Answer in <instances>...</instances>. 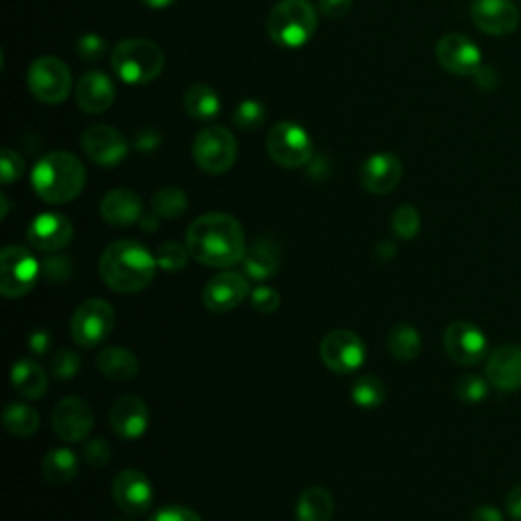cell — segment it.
I'll use <instances>...</instances> for the list:
<instances>
[{
	"label": "cell",
	"instance_id": "obj_1",
	"mask_svg": "<svg viewBox=\"0 0 521 521\" xmlns=\"http://www.w3.org/2000/svg\"><path fill=\"white\" fill-rule=\"evenodd\" d=\"M186 247L202 265L216 269L235 267L247 253L245 230L230 214L208 212L190 224Z\"/></svg>",
	"mask_w": 521,
	"mask_h": 521
},
{
	"label": "cell",
	"instance_id": "obj_2",
	"mask_svg": "<svg viewBox=\"0 0 521 521\" xmlns=\"http://www.w3.org/2000/svg\"><path fill=\"white\" fill-rule=\"evenodd\" d=\"M155 257L137 241H117L104 249L98 261L102 281L119 294H137L145 289L157 271Z\"/></svg>",
	"mask_w": 521,
	"mask_h": 521
},
{
	"label": "cell",
	"instance_id": "obj_3",
	"mask_svg": "<svg viewBox=\"0 0 521 521\" xmlns=\"http://www.w3.org/2000/svg\"><path fill=\"white\" fill-rule=\"evenodd\" d=\"M31 186L47 204H68L82 194L86 186V169L76 155L53 151L41 157L33 167Z\"/></svg>",
	"mask_w": 521,
	"mask_h": 521
},
{
	"label": "cell",
	"instance_id": "obj_4",
	"mask_svg": "<svg viewBox=\"0 0 521 521\" xmlns=\"http://www.w3.org/2000/svg\"><path fill=\"white\" fill-rule=\"evenodd\" d=\"M110 64L121 82L145 86L161 76L165 53L151 39H125L112 49Z\"/></svg>",
	"mask_w": 521,
	"mask_h": 521
},
{
	"label": "cell",
	"instance_id": "obj_5",
	"mask_svg": "<svg viewBox=\"0 0 521 521\" xmlns=\"http://www.w3.org/2000/svg\"><path fill=\"white\" fill-rule=\"evenodd\" d=\"M318 29V11L310 0H281L267 17V33L283 49L304 47Z\"/></svg>",
	"mask_w": 521,
	"mask_h": 521
},
{
	"label": "cell",
	"instance_id": "obj_6",
	"mask_svg": "<svg viewBox=\"0 0 521 521\" xmlns=\"http://www.w3.org/2000/svg\"><path fill=\"white\" fill-rule=\"evenodd\" d=\"M41 277V263L25 247H5L0 253V294L9 300L25 298Z\"/></svg>",
	"mask_w": 521,
	"mask_h": 521
},
{
	"label": "cell",
	"instance_id": "obj_7",
	"mask_svg": "<svg viewBox=\"0 0 521 521\" xmlns=\"http://www.w3.org/2000/svg\"><path fill=\"white\" fill-rule=\"evenodd\" d=\"M27 86L43 104H62L72 90V72L60 57L43 55L29 66Z\"/></svg>",
	"mask_w": 521,
	"mask_h": 521
},
{
	"label": "cell",
	"instance_id": "obj_8",
	"mask_svg": "<svg viewBox=\"0 0 521 521\" xmlns=\"http://www.w3.org/2000/svg\"><path fill=\"white\" fill-rule=\"evenodd\" d=\"M192 153L202 171L220 176V173H226L235 165L239 147L235 135L224 127H206L196 135Z\"/></svg>",
	"mask_w": 521,
	"mask_h": 521
},
{
	"label": "cell",
	"instance_id": "obj_9",
	"mask_svg": "<svg viewBox=\"0 0 521 521\" xmlns=\"http://www.w3.org/2000/svg\"><path fill=\"white\" fill-rule=\"evenodd\" d=\"M267 151L277 165L296 169L310 163L314 147H312V137L304 127L292 121H283L269 131Z\"/></svg>",
	"mask_w": 521,
	"mask_h": 521
},
{
	"label": "cell",
	"instance_id": "obj_10",
	"mask_svg": "<svg viewBox=\"0 0 521 521\" xmlns=\"http://www.w3.org/2000/svg\"><path fill=\"white\" fill-rule=\"evenodd\" d=\"M114 328V308L106 300H86L72 316V338L82 349H94L104 342Z\"/></svg>",
	"mask_w": 521,
	"mask_h": 521
},
{
	"label": "cell",
	"instance_id": "obj_11",
	"mask_svg": "<svg viewBox=\"0 0 521 521\" xmlns=\"http://www.w3.org/2000/svg\"><path fill=\"white\" fill-rule=\"evenodd\" d=\"M322 363L338 375H351L367 359L365 342L351 330H332L320 342Z\"/></svg>",
	"mask_w": 521,
	"mask_h": 521
},
{
	"label": "cell",
	"instance_id": "obj_12",
	"mask_svg": "<svg viewBox=\"0 0 521 521\" xmlns=\"http://www.w3.org/2000/svg\"><path fill=\"white\" fill-rule=\"evenodd\" d=\"M446 355L462 367L479 365L489 351V342L485 332L471 322H454L444 332Z\"/></svg>",
	"mask_w": 521,
	"mask_h": 521
},
{
	"label": "cell",
	"instance_id": "obj_13",
	"mask_svg": "<svg viewBox=\"0 0 521 521\" xmlns=\"http://www.w3.org/2000/svg\"><path fill=\"white\" fill-rule=\"evenodd\" d=\"M436 60L454 76H475L483 68L479 45L460 33H448L436 43Z\"/></svg>",
	"mask_w": 521,
	"mask_h": 521
},
{
	"label": "cell",
	"instance_id": "obj_14",
	"mask_svg": "<svg viewBox=\"0 0 521 521\" xmlns=\"http://www.w3.org/2000/svg\"><path fill=\"white\" fill-rule=\"evenodd\" d=\"M249 279L243 273L224 269L208 279L202 292L204 306L214 314H224L239 308L249 296Z\"/></svg>",
	"mask_w": 521,
	"mask_h": 521
},
{
	"label": "cell",
	"instance_id": "obj_15",
	"mask_svg": "<svg viewBox=\"0 0 521 521\" xmlns=\"http://www.w3.org/2000/svg\"><path fill=\"white\" fill-rule=\"evenodd\" d=\"M94 426V412L88 401L80 397H64L55 403L51 412V428L64 442L84 440Z\"/></svg>",
	"mask_w": 521,
	"mask_h": 521
},
{
	"label": "cell",
	"instance_id": "obj_16",
	"mask_svg": "<svg viewBox=\"0 0 521 521\" xmlns=\"http://www.w3.org/2000/svg\"><path fill=\"white\" fill-rule=\"evenodd\" d=\"M74 226L68 216L60 212H43L27 226V241L41 253H57L70 245Z\"/></svg>",
	"mask_w": 521,
	"mask_h": 521
},
{
	"label": "cell",
	"instance_id": "obj_17",
	"mask_svg": "<svg viewBox=\"0 0 521 521\" xmlns=\"http://www.w3.org/2000/svg\"><path fill=\"white\" fill-rule=\"evenodd\" d=\"M82 149L90 161L102 167H117L129 155V141L119 129L96 125L84 131Z\"/></svg>",
	"mask_w": 521,
	"mask_h": 521
},
{
	"label": "cell",
	"instance_id": "obj_18",
	"mask_svg": "<svg viewBox=\"0 0 521 521\" xmlns=\"http://www.w3.org/2000/svg\"><path fill=\"white\" fill-rule=\"evenodd\" d=\"M112 499L121 511L129 515H143L151 507L153 489L143 473L125 469L112 481Z\"/></svg>",
	"mask_w": 521,
	"mask_h": 521
},
{
	"label": "cell",
	"instance_id": "obj_19",
	"mask_svg": "<svg viewBox=\"0 0 521 521\" xmlns=\"http://www.w3.org/2000/svg\"><path fill=\"white\" fill-rule=\"evenodd\" d=\"M475 27L487 35H511L519 25V11L513 0H475L471 7Z\"/></svg>",
	"mask_w": 521,
	"mask_h": 521
},
{
	"label": "cell",
	"instance_id": "obj_20",
	"mask_svg": "<svg viewBox=\"0 0 521 521\" xmlns=\"http://www.w3.org/2000/svg\"><path fill=\"white\" fill-rule=\"evenodd\" d=\"M403 176L401 159L393 153H375L361 167V186L375 196L389 194L397 188Z\"/></svg>",
	"mask_w": 521,
	"mask_h": 521
},
{
	"label": "cell",
	"instance_id": "obj_21",
	"mask_svg": "<svg viewBox=\"0 0 521 521\" xmlns=\"http://www.w3.org/2000/svg\"><path fill=\"white\" fill-rule=\"evenodd\" d=\"M110 426L123 440H137L149 428V408L137 395H123L112 405Z\"/></svg>",
	"mask_w": 521,
	"mask_h": 521
},
{
	"label": "cell",
	"instance_id": "obj_22",
	"mask_svg": "<svg viewBox=\"0 0 521 521\" xmlns=\"http://www.w3.org/2000/svg\"><path fill=\"white\" fill-rule=\"evenodd\" d=\"M485 375L489 383L499 391L521 389V346L505 344L499 346L487 359Z\"/></svg>",
	"mask_w": 521,
	"mask_h": 521
},
{
	"label": "cell",
	"instance_id": "obj_23",
	"mask_svg": "<svg viewBox=\"0 0 521 521\" xmlns=\"http://www.w3.org/2000/svg\"><path fill=\"white\" fill-rule=\"evenodd\" d=\"M114 90L112 80L104 72H86L76 84V102L88 114H102L114 104Z\"/></svg>",
	"mask_w": 521,
	"mask_h": 521
},
{
	"label": "cell",
	"instance_id": "obj_24",
	"mask_svg": "<svg viewBox=\"0 0 521 521\" xmlns=\"http://www.w3.org/2000/svg\"><path fill=\"white\" fill-rule=\"evenodd\" d=\"M100 216L110 226H131L143 218V200L125 188L112 190L100 202Z\"/></svg>",
	"mask_w": 521,
	"mask_h": 521
},
{
	"label": "cell",
	"instance_id": "obj_25",
	"mask_svg": "<svg viewBox=\"0 0 521 521\" xmlns=\"http://www.w3.org/2000/svg\"><path fill=\"white\" fill-rule=\"evenodd\" d=\"M243 265H245V273L251 279L265 281V279L273 277L277 273V267H279V251H277L275 241H271L267 237L257 239L247 249Z\"/></svg>",
	"mask_w": 521,
	"mask_h": 521
},
{
	"label": "cell",
	"instance_id": "obj_26",
	"mask_svg": "<svg viewBox=\"0 0 521 521\" xmlns=\"http://www.w3.org/2000/svg\"><path fill=\"white\" fill-rule=\"evenodd\" d=\"M96 367L110 381H129L139 373L137 357L125 346H108L100 351Z\"/></svg>",
	"mask_w": 521,
	"mask_h": 521
},
{
	"label": "cell",
	"instance_id": "obj_27",
	"mask_svg": "<svg viewBox=\"0 0 521 521\" xmlns=\"http://www.w3.org/2000/svg\"><path fill=\"white\" fill-rule=\"evenodd\" d=\"M11 383L23 399H41L47 393V373L37 363L23 359L13 365Z\"/></svg>",
	"mask_w": 521,
	"mask_h": 521
},
{
	"label": "cell",
	"instance_id": "obj_28",
	"mask_svg": "<svg viewBox=\"0 0 521 521\" xmlns=\"http://www.w3.org/2000/svg\"><path fill=\"white\" fill-rule=\"evenodd\" d=\"M184 108H186L190 117L196 119V121H212L220 114L222 102H220V96L214 88L198 82V84H192L186 90Z\"/></svg>",
	"mask_w": 521,
	"mask_h": 521
},
{
	"label": "cell",
	"instance_id": "obj_29",
	"mask_svg": "<svg viewBox=\"0 0 521 521\" xmlns=\"http://www.w3.org/2000/svg\"><path fill=\"white\" fill-rule=\"evenodd\" d=\"M78 475V456L70 448H53L43 458V477L53 485H66Z\"/></svg>",
	"mask_w": 521,
	"mask_h": 521
},
{
	"label": "cell",
	"instance_id": "obj_30",
	"mask_svg": "<svg viewBox=\"0 0 521 521\" xmlns=\"http://www.w3.org/2000/svg\"><path fill=\"white\" fill-rule=\"evenodd\" d=\"M334 513V499L324 487L306 489L296 505L298 521H330Z\"/></svg>",
	"mask_w": 521,
	"mask_h": 521
},
{
	"label": "cell",
	"instance_id": "obj_31",
	"mask_svg": "<svg viewBox=\"0 0 521 521\" xmlns=\"http://www.w3.org/2000/svg\"><path fill=\"white\" fill-rule=\"evenodd\" d=\"M387 349L401 363L414 361L422 353V336L414 326L399 324L387 336Z\"/></svg>",
	"mask_w": 521,
	"mask_h": 521
},
{
	"label": "cell",
	"instance_id": "obj_32",
	"mask_svg": "<svg viewBox=\"0 0 521 521\" xmlns=\"http://www.w3.org/2000/svg\"><path fill=\"white\" fill-rule=\"evenodd\" d=\"M5 428L19 438H29L39 430V414L27 403H11L3 414Z\"/></svg>",
	"mask_w": 521,
	"mask_h": 521
},
{
	"label": "cell",
	"instance_id": "obj_33",
	"mask_svg": "<svg viewBox=\"0 0 521 521\" xmlns=\"http://www.w3.org/2000/svg\"><path fill=\"white\" fill-rule=\"evenodd\" d=\"M151 210L163 220H176L186 214L188 210V194L182 188H161L151 198Z\"/></svg>",
	"mask_w": 521,
	"mask_h": 521
},
{
	"label": "cell",
	"instance_id": "obj_34",
	"mask_svg": "<svg viewBox=\"0 0 521 521\" xmlns=\"http://www.w3.org/2000/svg\"><path fill=\"white\" fill-rule=\"evenodd\" d=\"M385 395H387V389H385L383 381L373 375L361 377L359 381H355V385L351 389L353 401L359 405V408H365V410L379 408V405L385 401Z\"/></svg>",
	"mask_w": 521,
	"mask_h": 521
},
{
	"label": "cell",
	"instance_id": "obj_35",
	"mask_svg": "<svg viewBox=\"0 0 521 521\" xmlns=\"http://www.w3.org/2000/svg\"><path fill=\"white\" fill-rule=\"evenodd\" d=\"M393 233L403 239V241H412L418 237L420 228H422V218L420 212L412 206V204H401L395 212H393Z\"/></svg>",
	"mask_w": 521,
	"mask_h": 521
},
{
	"label": "cell",
	"instance_id": "obj_36",
	"mask_svg": "<svg viewBox=\"0 0 521 521\" xmlns=\"http://www.w3.org/2000/svg\"><path fill=\"white\" fill-rule=\"evenodd\" d=\"M190 251L188 247L180 245V243H163L159 249H157V255H155V261H157V267L167 271V273H178L182 269H186L188 261H190Z\"/></svg>",
	"mask_w": 521,
	"mask_h": 521
},
{
	"label": "cell",
	"instance_id": "obj_37",
	"mask_svg": "<svg viewBox=\"0 0 521 521\" xmlns=\"http://www.w3.org/2000/svg\"><path fill=\"white\" fill-rule=\"evenodd\" d=\"M233 123L241 131L259 129L265 123V104L259 100H243L233 112Z\"/></svg>",
	"mask_w": 521,
	"mask_h": 521
},
{
	"label": "cell",
	"instance_id": "obj_38",
	"mask_svg": "<svg viewBox=\"0 0 521 521\" xmlns=\"http://www.w3.org/2000/svg\"><path fill=\"white\" fill-rule=\"evenodd\" d=\"M489 379L479 375H462L456 381L454 393L462 403H481L489 397Z\"/></svg>",
	"mask_w": 521,
	"mask_h": 521
},
{
	"label": "cell",
	"instance_id": "obj_39",
	"mask_svg": "<svg viewBox=\"0 0 521 521\" xmlns=\"http://www.w3.org/2000/svg\"><path fill=\"white\" fill-rule=\"evenodd\" d=\"M74 275V263L68 255H49L43 263H41V279L53 283V285H62L68 283Z\"/></svg>",
	"mask_w": 521,
	"mask_h": 521
},
{
	"label": "cell",
	"instance_id": "obj_40",
	"mask_svg": "<svg viewBox=\"0 0 521 521\" xmlns=\"http://www.w3.org/2000/svg\"><path fill=\"white\" fill-rule=\"evenodd\" d=\"M49 371L55 379H72L80 371V355L72 349L57 351L49 361Z\"/></svg>",
	"mask_w": 521,
	"mask_h": 521
},
{
	"label": "cell",
	"instance_id": "obj_41",
	"mask_svg": "<svg viewBox=\"0 0 521 521\" xmlns=\"http://www.w3.org/2000/svg\"><path fill=\"white\" fill-rule=\"evenodd\" d=\"M25 171V161L23 157L13 151L11 147H5L3 153H0V176H3V184L9 186L17 180H21Z\"/></svg>",
	"mask_w": 521,
	"mask_h": 521
},
{
	"label": "cell",
	"instance_id": "obj_42",
	"mask_svg": "<svg viewBox=\"0 0 521 521\" xmlns=\"http://www.w3.org/2000/svg\"><path fill=\"white\" fill-rule=\"evenodd\" d=\"M76 49H78V57L88 64H94L98 62L100 57H104L108 45H106V39L96 35V33H86L78 39L76 43Z\"/></svg>",
	"mask_w": 521,
	"mask_h": 521
},
{
	"label": "cell",
	"instance_id": "obj_43",
	"mask_svg": "<svg viewBox=\"0 0 521 521\" xmlns=\"http://www.w3.org/2000/svg\"><path fill=\"white\" fill-rule=\"evenodd\" d=\"M82 456L86 460V465H90L94 469H102L110 462L112 450H110V444L104 438H94V440L84 444Z\"/></svg>",
	"mask_w": 521,
	"mask_h": 521
},
{
	"label": "cell",
	"instance_id": "obj_44",
	"mask_svg": "<svg viewBox=\"0 0 521 521\" xmlns=\"http://www.w3.org/2000/svg\"><path fill=\"white\" fill-rule=\"evenodd\" d=\"M279 294L269 285H259L251 292V306L261 314H273L279 308Z\"/></svg>",
	"mask_w": 521,
	"mask_h": 521
},
{
	"label": "cell",
	"instance_id": "obj_45",
	"mask_svg": "<svg viewBox=\"0 0 521 521\" xmlns=\"http://www.w3.org/2000/svg\"><path fill=\"white\" fill-rule=\"evenodd\" d=\"M149 521H202L200 515L188 507L182 505H167L157 509Z\"/></svg>",
	"mask_w": 521,
	"mask_h": 521
},
{
	"label": "cell",
	"instance_id": "obj_46",
	"mask_svg": "<svg viewBox=\"0 0 521 521\" xmlns=\"http://www.w3.org/2000/svg\"><path fill=\"white\" fill-rule=\"evenodd\" d=\"M161 141H163V137H161V133L155 127H143V129H139L135 133L133 147L139 153H153L161 145Z\"/></svg>",
	"mask_w": 521,
	"mask_h": 521
},
{
	"label": "cell",
	"instance_id": "obj_47",
	"mask_svg": "<svg viewBox=\"0 0 521 521\" xmlns=\"http://www.w3.org/2000/svg\"><path fill=\"white\" fill-rule=\"evenodd\" d=\"M320 11L330 19H342L351 13L353 0H318Z\"/></svg>",
	"mask_w": 521,
	"mask_h": 521
},
{
	"label": "cell",
	"instance_id": "obj_48",
	"mask_svg": "<svg viewBox=\"0 0 521 521\" xmlns=\"http://www.w3.org/2000/svg\"><path fill=\"white\" fill-rule=\"evenodd\" d=\"M27 344L33 355H45L51 346V334L47 330H35L29 334Z\"/></svg>",
	"mask_w": 521,
	"mask_h": 521
},
{
	"label": "cell",
	"instance_id": "obj_49",
	"mask_svg": "<svg viewBox=\"0 0 521 521\" xmlns=\"http://www.w3.org/2000/svg\"><path fill=\"white\" fill-rule=\"evenodd\" d=\"M505 509H507L509 517H513L515 521H521V483L509 491V495L505 499Z\"/></svg>",
	"mask_w": 521,
	"mask_h": 521
},
{
	"label": "cell",
	"instance_id": "obj_50",
	"mask_svg": "<svg viewBox=\"0 0 521 521\" xmlns=\"http://www.w3.org/2000/svg\"><path fill=\"white\" fill-rule=\"evenodd\" d=\"M471 521H505L503 513L491 505H481L473 511Z\"/></svg>",
	"mask_w": 521,
	"mask_h": 521
},
{
	"label": "cell",
	"instance_id": "obj_51",
	"mask_svg": "<svg viewBox=\"0 0 521 521\" xmlns=\"http://www.w3.org/2000/svg\"><path fill=\"white\" fill-rule=\"evenodd\" d=\"M395 245L391 243V241H383V243H379L377 245V249H375V259L377 261H389V259H393L395 257Z\"/></svg>",
	"mask_w": 521,
	"mask_h": 521
},
{
	"label": "cell",
	"instance_id": "obj_52",
	"mask_svg": "<svg viewBox=\"0 0 521 521\" xmlns=\"http://www.w3.org/2000/svg\"><path fill=\"white\" fill-rule=\"evenodd\" d=\"M141 228L145 230V233H155V230L159 228V216L157 214H143V218L139 220Z\"/></svg>",
	"mask_w": 521,
	"mask_h": 521
},
{
	"label": "cell",
	"instance_id": "obj_53",
	"mask_svg": "<svg viewBox=\"0 0 521 521\" xmlns=\"http://www.w3.org/2000/svg\"><path fill=\"white\" fill-rule=\"evenodd\" d=\"M178 0H141V5L149 7V9H167L171 5H176Z\"/></svg>",
	"mask_w": 521,
	"mask_h": 521
},
{
	"label": "cell",
	"instance_id": "obj_54",
	"mask_svg": "<svg viewBox=\"0 0 521 521\" xmlns=\"http://www.w3.org/2000/svg\"><path fill=\"white\" fill-rule=\"evenodd\" d=\"M114 521H131V519H114Z\"/></svg>",
	"mask_w": 521,
	"mask_h": 521
}]
</instances>
